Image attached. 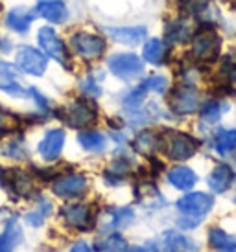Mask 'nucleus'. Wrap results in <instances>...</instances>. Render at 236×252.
Segmentation results:
<instances>
[{
  "instance_id": "f257e3e1",
  "label": "nucleus",
  "mask_w": 236,
  "mask_h": 252,
  "mask_svg": "<svg viewBox=\"0 0 236 252\" xmlns=\"http://www.w3.org/2000/svg\"><path fill=\"white\" fill-rule=\"evenodd\" d=\"M212 206H214V199L207 193H201V191L188 193L177 201V210L185 216V219H179V224L185 228L196 226L208 212L212 210Z\"/></svg>"
},
{
  "instance_id": "f03ea898",
  "label": "nucleus",
  "mask_w": 236,
  "mask_h": 252,
  "mask_svg": "<svg viewBox=\"0 0 236 252\" xmlns=\"http://www.w3.org/2000/svg\"><path fill=\"white\" fill-rule=\"evenodd\" d=\"M70 46L76 52V56L83 57V59H96L105 52L104 39L87 33V32H79L70 37Z\"/></svg>"
},
{
  "instance_id": "7ed1b4c3",
  "label": "nucleus",
  "mask_w": 236,
  "mask_h": 252,
  "mask_svg": "<svg viewBox=\"0 0 236 252\" xmlns=\"http://www.w3.org/2000/svg\"><path fill=\"white\" fill-rule=\"evenodd\" d=\"M107 64H109V70L117 77L124 79V81L139 77L142 74V70H144L140 57L135 56V54H117V56H113L109 59Z\"/></svg>"
},
{
  "instance_id": "20e7f679",
  "label": "nucleus",
  "mask_w": 236,
  "mask_h": 252,
  "mask_svg": "<svg viewBox=\"0 0 236 252\" xmlns=\"http://www.w3.org/2000/svg\"><path fill=\"white\" fill-rule=\"evenodd\" d=\"M46 57L42 56L41 52H37L32 46H22L19 48V54H17V66L19 70L24 72V74H30V76H42L44 70H46Z\"/></svg>"
},
{
  "instance_id": "39448f33",
  "label": "nucleus",
  "mask_w": 236,
  "mask_h": 252,
  "mask_svg": "<svg viewBox=\"0 0 236 252\" xmlns=\"http://www.w3.org/2000/svg\"><path fill=\"white\" fill-rule=\"evenodd\" d=\"M220 37L212 30H201L194 37L192 42V54L201 61H212L220 52Z\"/></svg>"
},
{
  "instance_id": "423d86ee",
  "label": "nucleus",
  "mask_w": 236,
  "mask_h": 252,
  "mask_svg": "<svg viewBox=\"0 0 236 252\" xmlns=\"http://www.w3.org/2000/svg\"><path fill=\"white\" fill-rule=\"evenodd\" d=\"M199 107V94L192 87H179L170 96V109L175 114H192Z\"/></svg>"
},
{
  "instance_id": "0eeeda50",
  "label": "nucleus",
  "mask_w": 236,
  "mask_h": 252,
  "mask_svg": "<svg viewBox=\"0 0 236 252\" xmlns=\"http://www.w3.org/2000/svg\"><path fill=\"white\" fill-rule=\"evenodd\" d=\"M39 44L41 48L46 52V56H50L52 59H56L57 63H67V50L63 41L57 37V33L52 28H41L39 30Z\"/></svg>"
},
{
  "instance_id": "6e6552de",
  "label": "nucleus",
  "mask_w": 236,
  "mask_h": 252,
  "mask_svg": "<svg viewBox=\"0 0 236 252\" xmlns=\"http://www.w3.org/2000/svg\"><path fill=\"white\" fill-rule=\"evenodd\" d=\"M168 157L174 160H187L190 157H194L197 151V144L194 138H190L187 134H172V138L168 142Z\"/></svg>"
},
{
  "instance_id": "1a4fd4ad",
  "label": "nucleus",
  "mask_w": 236,
  "mask_h": 252,
  "mask_svg": "<svg viewBox=\"0 0 236 252\" xmlns=\"http://www.w3.org/2000/svg\"><path fill=\"white\" fill-rule=\"evenodd\" d=\"M65 120L70 127L81 129V127L90 126L96 120V111L90 105H87L85 101H76L65 111Z\"/></svg>"
},
{
  "instance_id": "9d476101",
  "label": "nucleus",
  "mask_w": 236,
  "mask_h": 252,
  "mask_svg": "<svg viewBox=\"0 0 236 252\" xmlns=\"http://www.w3.org/2000/svg\"><path fill=\"white\" fill-rule=\"evenodd\" d=\"M87 188V179L83 175H65L54 182V193L63 199L81 195Z\"/></svg>"
},
{
  "instance_id": "9b49d317",
  "label": "nucleus",
  "mask_w": 236,
  "mask_h": 252,
  "mask_svg": "<svg viewBox=\"0 0 236 252\" xmlns=\"http://www.w3.org/2000/svg\"><path fill=\"white\" fill-rule=\"evenodd\" d=\"M63 144H65V131L63 129H52L44 134V138L39 144V155L44 160H56L61 155Z\"/></svg>"
},
{
  "instance_id": "f8f14e48",
  "label": "nucleus",
  "mask_w": 236,
  "mask_h": 252,
  "mask_svg": "<svg viewBox=\"0 0 236 252\" xmlns=\"http://www.w3.org/2000/svg\"><path fill=\"white\" fill-rule=\"evenodd\" d=\"M37 15H41L42 19H46L48 22L54 24H61L67 21V6L59 2V0H41L37 7H35Z\"/></svg>"
},
{
  "instance_id": "ddd939ff",
  "label": "nucleus",
  "mask_w": 236,
  "mask_h": 252,
  "mask_svg": "<svg viewBox=\"0 0 236 252\" xmlns=\"http://www.w3.org/2000/svg\"><path fill=\"white\" fill-rule=\"evenodd\" d=\"M61 216L65 223L74 228H87L90 223V214L89 208L85 204H69L61 210Z\"/></svg>"
},
{
  "instance_id": "4468645a",
  "label": "nucleus",
  "mask_w": 236,
  "mask_h": 252,
  "mask_svg": "<svg viewBox=\"0 0 236 252\" xmlns=\"http://www.w3.org/2000/svg\"><path fill=\"white\" fill-rule=\"evenodd\" d=\"M233 181H235V171L225 164L216 166L208 175V186L214 193H223L225 189H229Z\"/></svg>"
},
{
  "instance_id": "2eb2a0df",
  "label": "nucleus",
  "mask_w": 236,
  "mask_h": 252,
  "mask_svg": "<svg viewBox=\"0 0 236 252\" xmlns=\"http://www.w3.org/2000/svg\"><path fill=\"white\" fill-rule=\"evenodd\" d=\"M162 249L164 252H194L196 245L187 236L175 230H168L162 234Z\"/></svg>"
},
{
  "instance_id": "dca6fc26",
  "label": "nucleus",
  "mask_w": 236,
  "mask_h": 252,
  "mask_svg": "<svg viewBox=\"0 0 236 252\" xmlns=\"http://www.w3.org/2000/svg\"><path fill=\"white\" fill-rule=\"evenodd\" d=\"M107 33L120 44H139L146 37L144 26H135V28H107Z\"/></svg>"
},
{
  "instance_id": "f3484780",
  "label": "nucleus",
  "mask_w": 236,
  "mask_h": 252,
  "mask_svg": "<svg viewBox=\"0 0 236 252\" xmlns=\"http://www.w3.org/2000/svg\"><path fill=\"white\" fill-rule=\"evenodd\" d=\"M168 181L177 189H190L196 184L197 177L187 166H177V168H172L168 171Z\"/></svg>"
},
{
  "instance_id": "a211bd4d",
  "label": "nucleus",
  "mask_w": 236,
  "mask_h": 252,
  "mask_svg": "<svg viewBox=\"0 0 236 252\" xmlns=\"http://www.w3.org/2000/svg\"><path fill=\"white\" fill-rule=\"evenodd\" d=\"M22 241V230L17 219L6 224V230L0 234V252H13V249Z\"/></svg>"
},
{
  "instance_id": "6ab92c4d",
  "label": "nucleus",
  "mask_w": 236,
  "mask_h": 252,
  "mask_svg": "<svg viewBox=\"0 0 236 252\" xmlns=\"http://www.w3.org/2000/svg\"><path fill=\"white\" fill-rule=\"evenodd\" d=\"M32 15L24 7H13L6 17V24L9 30H13L17 33H26L32 24Z\"/></svg>"
},
{
  "instance_id": "aec40b11",
  "label": "nucleus",
  "mask_w": 236,
  "mask_h": 252,
  "mask_svg": "<svg viewBox=\"0 0 236 252\" xmlns=\"http://www.w3.org/2000/svg\"><path fill=\"white\" fill-rule=\"evenodd\" d=\"M78 142H79V146L87 149V151H90V153H102L105 146H107V138L102 133H96V131L79 133Z\"/></svg>"
},
{
  "instance_id": "412c9836",
  "label": "nucleus",
  "mask_w": 236,
  "mask_h": 252,
  "mask_svg": "<svg viewBox=\"0 0 236 252\" xmlns=\"http://www.w3.org/2000/svg\"><path fill=\"white\" fill-rule=\"evenodd\" d=\"M208 241L210 245L222 252H235L236 251V238L229 236L227 232H223L222 228H212L208 232Z\"/></svg>"
},
{
  "instance_id": "4be33fe9",
  "label": "nucleus",
  "mask_w": 236,
  "mask_h": 252,
  "mask_svg": "<svg viewBox=\"0 0 236 252\" xmlns=\"http://www.w3.org/2000/svg\"><path fill=\"white\" fill-rule=\"evenodd\" d=\"M190 33H192V26L188 24V21L181 19V21H175L172 24H168L166 30V37L170 42H185L190 39Z\"/></svg>"
},
{
  "instance_id": "5701e85b",
  "label": "nucleus",
  "mask_w": 236,
  "mask_h": 252,
  "mask_svg": "<svg viewBox=\"0 0 236 252\" xmlns=\"http://www.w3.org/2000/svg\"><path fill=\"white\" fill-rule=\"evenodd\" d=\"M164 54H166V48H164L162 41H159V39H152V41H148L146 44H144V50H142L144 59L152 64L162 63V61H164Z\"/></svg>"
},
{
  "instance_id": "b1692460",
  "label": "nucleus",
  "mask_w": 236,
  "mask_h": 252,
  "mask_svg": "<svg viewBox=\"0 0 236 252\" xmlns=\"http://www.w3.org/2000/svg\"><path fill=\"white\" fill-rule=\"evenodd\" d=\"M52 214V203L50 201H46V199H39V203H37V208H35L34 212H30V214H26V223L32 224V226H41L42 223H44V219Z\"/></svg>"
},
{
  "instance_id": "393cba45",
  "label": "nucleus",
  "mask_w": 236,
  "mask_h": 252,
  "mask_svg": "<svg viewBox=\"0 0 236 252\" xmlns=\"http://www.w3.org/2000/svg\"><path fill=\"white\" fill-rule=\"evenodd\" d=\"M133 221L131 208H115L109 212V221L104 224V228H124Z\"/></svg>"
},
{
  "instance_id": "a878e982",
  "label": "nucleus",
  "mask_w": 236,
  "mask_h": 252,
  "mask_svg": "<svg viewBox=\"0 0 236 252\" xmlns=\"http://www.w3.org/2000/svg\"><path fill=\"white\" fill-rule=\"evenodd\" d=\"M216 151L220 155H229L236 149V129H227L216 136Z\"/></svg>"
},
{
  "instance_id": "bb28decb",
  "label": "nucleus",
  "mask_w": 236,
  "mask_h": 252,
  "mask_svg": "<svg viewBox=\"0 0 236 252\" xmlns=\"http://www.w3.org/2000/svg\"><path fill=\"white\" fill-rule=\"evenodd\" d=\"M96 252H127V241L120 234H111L109 238L98 241Z\"/></svg>"
},
{
  "instance_id": "cd10ccee",
  "label": "nucleus",
  "mask_w": 236,
  "mask_h": 252,
  "mask_svg": "<svg viewBox=\"0 0 236 252\" xmlns=\"http://www.w3.org/2000/svg\"><path fill=\"white\" fill-rule=\"evenodd\" d=\"M139 201L142 204L150 206V208H157V206H160V204L164 203L162 197H160V193L157 191V188H155L153 184H140Z\"/></svg>"
},
{
  "instance_id": "c85d7f7f",
  "label": "nucleus",
  "mask_w": 236,
  "mask_h": 252,
  "mask_svg": "<svg viewBox=\"0 0 236 252\" xmlns=\"http://www.w3.org/2000/svg\"><path fill=\"white\" fill-rule=\"evenodd\" d=\"M135 149L140 155H152L157 149V134L153 131H142L135 138Z\"/></svg>"
},
{
  "instance_id": "c756f323",
  "label": "nucleus",
  "mask_w": 236,
  "mask_h": 252,
  "mask_svg": "<svg viewBox=\"0 0 236 252\" xmlns=\"http://www.w3.org/2000/svg\"><path fill=\"white\" fill-rule=\"evenodd\" d=\"M229 111V103H223V101H214V103H208L205 109L201 111V118L207 124H214L222 118L223 112Z\"/></svg>"
},
{
  "instance_id": "7c9ffc66",
  "label": "nucleus",
  "mask_w": 236,
  "mask_h": 252,
  "mask_svg": "<svg viewBox=\"0 0 236 252\" xmlns=\"http://www.w3.org/2000/svg\"><path fill=\"white\" fill-rule=\"evenodd\" d=\"M0 155H4L7 158H15V160H22L26 157V149L22 146V140L15 138V140H7L0 147Z\"/></svg>"
},
{
  "instance_id": "2f4dec72",
  "label": "nucleus",
  "mask_w": 236,
  "mask_h": 252,
  "mask_svg": "<svg viewBox=\"0 0 236 252\" xmlns=\"http://www.w3.org/2000/svg\"><path fill=\"white\" fill-rule=\"evenodd\" d=\"M140 87L146 92L152 91V92H155V94H164L168 89V79L164 76H152V77H148Z\"/></svg>"
},
{
  "instance_id": "473e14b6",
  "label": "nucleus",
  "mask_w": 236,
  "mask_h": 252,
  "mask_svg": "<svg viewBox=\"0 0 236 252\" xmlns=\"http://www.w3.org/2000/svg\"><path fill=\"white\" fill-rule=\"evenodd\" d=\"M11 186H13L19 195H28L30 191H32V181L22 171H15L13 179H11Z\"/></svg>"
},
{
  "instance_id": "72a5a7b5",
  "label": "nucleus",
  "mask_w": 236,
  "mask_h": 252,
  "mask_svg": "<svg viewBox=\"0 0 236 252\" xmlns=\"http://www.w3.org/2000/svg\"><path fill=\"white\" fill-rule=\"evenodd\" d=\"M79 89L87 94V96H100L102 94V89H100V85L96 83V79L94 77H85L83 81L79 83Z\"/></svg>"
},
{
  "instance_id": "f704fd0d",
  "label": "nucleus",
  "mask_w": 236,
  "mask_h": 252,
  "mask_svg": "<svg viewBox=\"0 0 236 252\" xmlns=\"http://www.w3.org/2000/svg\"><path fill=\"white\" fill-rule=\"evenodd\" d=\"M183 4L192 11H203L207 7V0H183Z\"/></svg>"
},
{
  "instance_id": "c9c22d12",
  "label": "nucleus",
  "mask_w": 236,
  "mask_h": 252,
  "mask_svg": "<svg viewBox=\"0 0 236 252\" xmlns=\"http://www.w3.org/2000/svg\"><path fill=\"white\" fill-rule=\"evenodd\" d=\"M131 252H159L157 251V245L155 243H146V245H142V247H133Z\"/></svg>"
},
{
  "instance_id": "e433bc0d",
  "label": "nucleus",
  "mask_w": 236,
  "mask_h": 252,
  "mask_svg": "<svg viewBox=\"0 0 236 252\" xmlns=\"http://www.w3.org/2000/svg\"><path fill=\"white\" fill-rule=\"evenodd\" d=\"M70 252H92L90 251V247L85 243V241H79V243H76V245L72 247V251Z\"/></svg>"
},
{
  "instance_id": "4c0bfd02",
  "label": "nucleus",
  "mask_w": 236,
  "mask_h": 252,
  "mask_svg": "<svg viewBox=\"0 0 236 252\" xmlns=\"http://www.w3.org/2000/svg\"><path fill=\"white\" fill-rule=\"evenodd\" d=\"M7 122H9V114H6V112L0 109V127H6Z\"/></svg>"
},
{
  "instance_id": "58836bf2",
  "label": "nucleus",
  "mask_w": 236,
  "mask_h": 252,
  "mask_svg": "<svg viewBox=\"0 0 236 252\" xmlns=\"http://www.w3.org/2000/svg\"><path fill=\"white\" fill-rule=\"evenodd\" d=\"M235 201H236V199H235Z\"/></svg>"
}]
</instances>
